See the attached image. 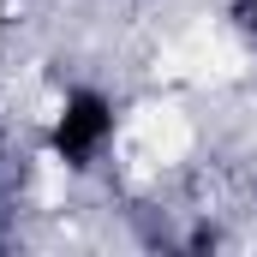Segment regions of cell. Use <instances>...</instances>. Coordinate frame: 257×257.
<instances>
[{"label": "cell", "mask_w": 257, "mask_h": 257, "mask_svg": "<svg viewBox=\"0 0 257 257\" xmlns=\"http://www.w3.org/2000/svg\"><path fill=\"white\" fill-rule=\"evenodd\" d=\"M114 132H120L114 96H102V90H90V84H84V90H66V102L54 108L48 150H54V162H60V168L84 174V168H96V162L108 156Z\"/></svg>", "instance_id": "1"}, {"label": "cell", "mask_w": 257, "mask_h": 257, "mask_svg": "<svg viewBox=\"0 0 257 257\" xmlns=\"http://www.w3.org/2000/svg\"><path fill=\"white\" fill-rule=\"evenodd\" d=\"M245 12H251V24H257V0H245Z\"/></svg>", "instance_id": "2"}]
</instances>
